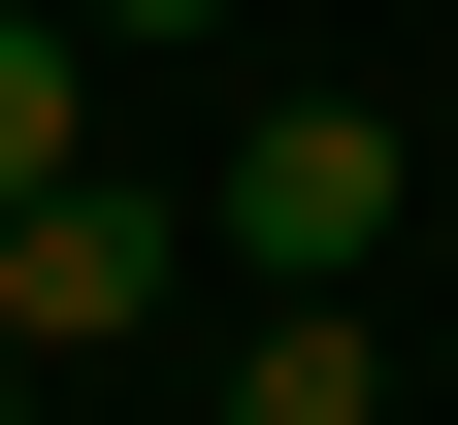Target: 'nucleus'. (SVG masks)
Wrapping results in <instances>:
<instances>
[{"mask_svg": "<svg viewBox=\"0 0 458 425\" xmlns=\"http://www.w3.org/2000/svg\"><path fill=\"white\" fill-rule=\"evenodd\" d=\"M393 197H426V132H393V98H262V132H229V294H360Z\"/></svg>", "mask_w": 458, "mask_h": 425, "instance_id": "obj_1", "label": "nucleus"}, {"mask_svg": "<svg viewBox=\"0 0 458 425\" xmlns=\"http://www.w3.org/2000/svg\"><path fill=\"white\" fill-rule=\"evenodd\" d=\"M164 294H197V197H131V164H33L0 197V360H131Z\"/></svg>", "mask_w": 458, "mask_h": 425, "instance_id": "obj_2", "label": "nucleus"}, {"mask_svg": "<svg viewBox=\"0 0 458 425\" xmlns=\"http://www.w3.org/2000/svg\"><path fill=\"white\" fill-rule=\"evenodd\" d=\"M229 425H393V360H360V294H262V327H229Z\"/></svg>", "mask_w": 458, "mask_h": 425, "instance_id": "obj_3", "label": "nucleus"}, {"mask_svg": "<svg viewBox=\"0 0 458 425\" xmlns=\"http://www.w3.org/2000/svg\"><path fill=\"white\" fill-rule=\"evenodd\" d=\"M33 164H98V33L66 0H0V197H33Z\"/></svg>", "mask_w": 458, "mask_h": 425, "instance_id": "obj_4", "label": "nucleus"}, {"mask_svg": "<svg viewBox=\"0 0 458 425\" xmlns=\"http://www.w3.org/2000/svg\"><path fill=\"white\" fill-rule=\"evenodd\" d=\"M66 33H98V66H131V33H229V0H66Z\"/></svg>", "mask_w": 458, "mask_h": 425, "instance_id": "obj_5", "label": "nucleus"}]
</instances>
